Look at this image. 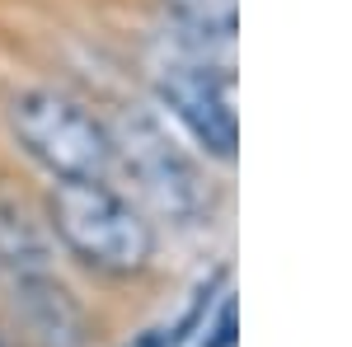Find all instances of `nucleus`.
<instances>
[{
    "label": "nucleus",
    "instance_id": "nucleus-4",
    "mask_svg": "<svg viewBox=\"0 0 352 347\" xmlns=\"http://www.w3.org/2000/svg\"><path fill=\"white\" fill-rule=\"evenodd\" d=\"M155 94H160V104L207 146V155L235 160L240 117H235V76H230V66L174 61V66H164L160 76H155Z\"/></svg>",
    "mask_w": 352,
    "mask_h": 347
},
{
    "label": "nucleus",
    "instance_id": "nucleus-7",
    "mask_svg": "<svg viewBox=\"0 0 352 347\" xmlns=\"http://www.w3.org/2000/svg\"><path fill=\"white\" fill-rule=\"evenodd\" d=\"M240 310H235V295H226L221 300V315H217V324L207 328V338H202V347H235V338H240Z\"/></svg>",
    "mask_w": 352,
    "mask_h": 347
},
{
    "label": "nucleus",
    "instance_id": "nucleus-6",
    "mask_svg": "<svg viewBox=\"0 0 352 347\" xmlns=\"http://www.w3.org/2000/svg\"><path fill=\"white\" fill-rule=\"evenodd\" d=\"M160 5L184 28L207 38H230L240 28V0H160Z\"/></svg>",
    "mask_w": 352,
    "mask_h": 347
},
{
    "label": "nucleus",
    "instance_id": "nucleus-3",
    "mask_svg": "<svg viewBox=\"0 0 352 347\" xmlns=\"http://www.w3.org/2000/svg\"><path fill=\"white\" fill-rule=\"evenodd\" d=\"M109 136H113V155H122L132 183L141 188V197L160 216L188 225L207 212V183H202L197 164L179 150V141L151 113L118 117V127H109Z\"/></svg>",
    "mask_w": 352,
    "mask_h": 347
},
{
    "label": "nucleus",
    "instance_id": "nucleus-1",
    "mask_svg": "<svg viewBox=\"0 0 352 347\" xmlns=\"http://www.w3.org/2000/svg\"><path fill=\"white\" fill-rule=\"evenodd\" d=\"M47 216H52L56 240L94 272L132 277L155 254V225L132 197H122L104 179L56 183L47 197Z\"/></svg>",
    "mask_w": 352,
    "mask_h": 347
},
{
    "label": "nucleus",
    "instance_id": "nucleus-5",
    "mask_svg": "<svg viewBox=\"0 0 352 347\" xmlns=\"http://www.w3.org/2000/svg\"><path fill=\"white\" fill-rule=\"evenodd\" d=\"M19 305H24L28 328L47 347H80L85 343V315L76 305V295L66 291L56 277H47V272L19 277Z\"/></svg>",
    "mask_w": 352,
    "mask_h": 347
},
{
    "label": "nucleus",
    "instance_id": "nucleus-2",
    "mask_svg": "<svg viewBox=\"0 0 352 347\" xmlns=\"http://www.w3.org/2000/svg\"><path fill=\"white\" fill-rule=\"evenodd\" d=\"M10 127L33 160L52 169L61 183L71 179H104L113 169L109 122L94 117L80 99L61 89H24L10 99Z\"/></svg>",
    "mask_w": 352,
    "mask_h": 347
}]
</instances>
